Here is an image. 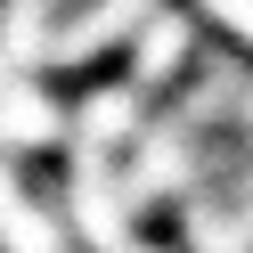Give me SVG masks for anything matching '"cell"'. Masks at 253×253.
Returning <instances> with one entry per match:
<instances>
[{
	"mask_svg": "<svg viewBox=\"0 0 253 253\" xmlns=\"http://www.w3.org/2000/svg\"><path fill=\"white\" fill-rule=\"evenodd\" d=\"M17 204H25V180H17V164H0V220L17 212Z\"/></svg>",
	"mask_w": 253,
	"mask_h": 253,
	"instance_id": "obj_4",
	"label": "cell"
},
{
	"mask_svg": "<svg viewBox=\"0 0 253 253\" xmlns=\"http://www.w3.org/2000/svg\"><path fill=\"white\" fill-rule=\"evenodd\" d=\"M0 253H74V237H66V220H57V212L17 204V212L0 220Z\"/></svg>",
	"mask_w": 253,
	"mask_h": 253,
	"instance_id": "obj_3",
	"label": "cell"
},
{
	"mask_svg": "<svg viewBox=\"0 0 253 253\" xmlns=\"http://www.w3.org/2000/svg\"><path fill=\"white\" fill-rule=\"evenodd\" d=\"M0 139L8 147H49V139H66V106L17 74V82H0Z\"/></svg>",
	"mask_w": 253,
	"mask_h": 253,
	"instance_id": "obj_2",
	"label": "cell"
},
{
	"mask_svg": "<svg viewBox=\"0 0 253 253\" xmlns=\"http://www.w3.org/2000/svg\"><path fill=\"white\" fill-rule=\"evenodd\" d=\"M147 17H155V0H90V8H74V17L49 25L41 66H90V57H106L115 41H131Z\"/></svg>",
	"mask_w": 253,
	"mask_h": 253,
	"instance_id": "obj_1",
	"label": "cell"
}]
</instances>
